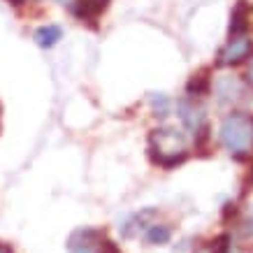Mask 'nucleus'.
Here are the masks:
<instances>
[{
  "label": "nucleus",
  "instance_id": "nucleus-10",
  "mask_svg": "<svg viewBox=\"0 0 253 253\" xmlns=\"http://www.w3.org/2000/svg\"><path fill=\"white\" fill-rule=\"evenodd\" d=\"M216 95L221 102H230L242 95V84L235 77H221L216 82Z\"/></svg>",
  "mask_w": 253,
  "mask_h": 253
},
{
  "label": "nucleus",
  "instance_id": "nucleus-9",
  "mask_svg": "<svg viewBox=\"0 0 253 253\" xmlns=\"http://www.w3.org/2000/svg\"><path fill=\"white\" fill-rule=\"evenodd\" d=\"M33 38H35V44L38 46H42V49H51V46H56L58 44V40L63 38V31H61V26L49 23V26H40Z\"/></svg>",
  "mask_w": 253,
  "mask_h": 253
},
{
  "label": "nucleus",
  "instance_id": "nucleus-11",
  "mask_svg": "<svg viewBox=\"0 0 253 253\" xmlns=\"http://www.w3.org/2000/svg\"><path fill=\"white\" fill-rule=\"evenodd\" d=\"M169 237H172V230H169L168 225H163V223H151L149 228L144 230V239L149 244H168Z\"/></svg>",
  "mask_w": 253,
  "mask_h": 253
},
{
  "label": "nucleus",
  "instance_id": "nucleus-18",
  "mask_svg": "<svg viewBox=\"0 0 253 253\" xmlns=\"http://www.w3.org/2000/svg\"><path fill=\"white\" fill-rule=\"evenodd\" d=\"M0 253H14V251H12V246H7V244H2V242H0Z\"/></svg>",
  "mask_w": 253,
  "mask_h": 253
},
{
  "label": "nucleus",
  "instance_id": "nucleus-17",
  "mask_svg": "<svg viewBox=\"0 0 253 253\" xmlns=\"http://www.w3.org/2000/svg\"><path fill=\"white\" fill-rule=\"evenodd\" d=\"M14 7H21V5H26V2H38V0H9Z\"/></svg>",
  "mask_w": 253,
  "mask_h": 253
},
{
  "label": "nucleus",
  "instance_id": "nucleus-14",
  "mask_svg": "<svg viewBox=\"0 0 253 253\" xmlns=\"http://www.w3.org/2000/svg\"><path fill=\"white\" fill-rule=\"evenodd\" d=\"M151 105H154V112H156V116H168V112H169V100L163 95V93H154L151 95Z\"/></svg>",
  "mask_w": 253,
  "mask_h": 253
},
{
  "label": "nucleus",
  "instance_id": "nucleus-1",
  "mask_svg": "<svg viewBox=\"0 0 253 253\" xmlns=\"http://www.w3.org/2000/svg\"><path fill=\"white\" fill-rule=\"evenodd\" d=\"M149 156L156 165L165 169H172L188 158L186 151V137L176 128H156L149 135Z\"/></svg>",
  "mask_w": 253,
  "mask_h": 253
},
{
  "label": "nucleus",
  "instance_id": "nucleus-15",
  "mask_svg": "<svg viewBox=\"0 0 253 253\" xmlns=\"http://www.w3.org/2000/svg\"><path fill=\"white\" fill-rule=\"evenodd\" d=\"M239 232H242V237H244L246 242H253V209L242 218V223H239Z\"/></svg>",
  "mask_w": 253,
  "mask_h": 253
},
{
  "label": "nucleus",
  "instance_id": "nucleus-8",
  "mask_svg": "<svg viewBox=\"0 0 253 253\" xmlns=\"http://www.w3.org/2000/svg\"><path fill=\"white\" fill-rule=\"evenodd\" d=\"M249 21H251V9L244 0H239L230 14V38L232 35H244L249 31Z\"/></svg>",
  "mask_w": 253,
  "mask_h": 253
},
{
  "label": "nucleus",
  "instance_id": "nucleus-4",
  "mask_svg": "<svg viewBox=\"0 0 253 253\" xmlns=\"http://www.w3.org/2000/svg\"><path fill=\"white\" fill-rule=\"evenodd\" d=\"M253 51V42L249 40V35H232L228 40V44L218 51V65L228 68V65H237V63L246 61Z\"/></svg>",
  "mask_w": 253,
  "mask_h": 253
},
{
  "label": "nucleus",
  "instance_id": "nucleus-12",
  "mask_svg": "<svg viewBox=\"0 0 253 253\" xmlns=\"http://www.w3.org/2000/svg\"><path fill=\"white\" fill-rule=\"evenodd\" d=\"M209 77L205 75V72H200V75H193L191 82L186 84V91H188V95L191 98H195V95H205V93L209 91Z\"/></svg>",
  "mask_w": 253,
  "mask_h": 253
},
{
  "label": "nucleus",
  "instance_id": "nucleus-3",
  "mask_svg": "<svg viewBox=\"0 0 253 253\" xmlns=\"http://www.w3.org/2000/svg\"><path fill=\"white\" fill-rule=\"evenodd\" d=\"M179 119L184 123V128L191 132L195 142H205L209 137V126H207V116H205V107L198 105L191 98H181L179 100Z\"/></svg>",
  "mask_w": 253,
  "mask_h": 253
},
{
  "label": "nucleus",
  "instance_id": "nucleus-5",
  "mask_svg": "<svg viewBox=\"0 0 253 253\" xmlns=\"http://www.w3.org/2000/svg\"><path fill=\"white\" fill-rule=\"evenodd\" d=\"M102 232L95 228H79L68 237V251L70 253H100V242Z\"/></svg>",
  "mask_w": 253,
  "mask_h": 253
},
{
  "label": "nucleus",
  "instance_id": "nucleus-19",
  "mask_svg": "<svg viewBox=\"0 0 253 253\" xmlns=\"http://www.w3.org/2000/svg\"><path fill=\"white\" fill-rule=\"evenodd\" d=\"M249 82H251V86H253V63H251V68H249Z\"/></svg>",
  "mask_w": 253,
  "mask_h": 253
},
{
  "label": "nucleus",
  "instance_id": "nucleus-6",
  "mask_svg": "<svg viewBox=\"0 0 253 253\" xmlns=\"http://www.w3.org/2000/svg\"><path fill=\"white\" fill-rule=\"evenodd\" d=\"M107 7L109 0H72L70 2V9L79 21H95Z\"/></svg>",
  "mask_w": 253,
  "mask_h": 253
},
{
  "label": "nucleus",
  "instance_id": "nucleus-2",
  "mask_svg": "<svg viewBox=\"0 0 253 253\" xmlns=\"http://www.w3.org/2000/svg\"><path fill=\"white\" fill-rule=\"evenodd\" d=\"M221 144L235 158H246L253 149V116L232 112L221 123Z\"/></svg>",
  "mask_w": 253,
  "mask_h": 253
},
{
  "label": "nucleus",
  "instance_id": "nucleus-13",
  "mask_svg": "<svg viewBox=\"0 0 253 253\" xmlns=\"http://www.w3.org/2000/svg\"><path fill=\"white\" fill-rule=\"evenodd\" d=\"M211 253H232V237L228 232H223V235H218V237L214 239Z\"/></svg>",
  "mask_w": 253,
  "mask_h": 253
},
{
  "label": "nucleus",
  "instance_id": "nucleus-7",
  "mask_svg": "<svg viewBox=\"0 0 253 253\" xmlns=\"http://www.w3.org/2000/svg\"><path fill=\"white\" fill-rule=\"evenodd\" d=\"M156 216H158V211L156 209H142L139 214H135L130 218V221L123 225V237H135L137 232H144L149 225H151V221H154Z\"/></svg>",
  "mask_w": 253,
  "mask_h": 253
},
{
  "label": "nucleus",
  "instance_id": "nucleus-16",
  "mask_svg": "<svg viewBox=\"0 0 253 253\" xmlns=\"http://www.w3.org/2000/svg\"><path fill=\"white\" fill-rule=\"evenodd\" d=\"M100 253H121L119 244H114L112 239H102L100 242Z\"/></svg>",
  "mask_w": 253,
  "mask_h": 253
}]
</instances>
